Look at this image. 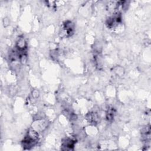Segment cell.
Returning <instances> with one entry per match:
<instances>
[{
  "label": "cell",
  "instance_id": "cell-1",
  "mask_svg": "<svg viewBox=\"0 0 151 151\" xmlns=\"http://www.w3.org/2000/svg\"><path fill=\"white\" fill-rule=\"evenodd\" d=\"M38 140V133L33 128L28 130L22 141V146L24 149H30L34 146Z\"/></svg>",
  "mask_w": 151,
  "mask_h": 151
},
{
  "label": "cell",
  "instance_id": "cell-2",
  "mask_svg": "<svg viewBox=\"0 0 151 151\" xmlns=\"http://www.w3.org/2000/svg\"><path fill=\"white\" fill-rule=\"evenodd\" d=\"M63 31L66 37L71 36L74 31V24L71 21H67L63 24Z\"/></svg>",
  "mask_w": 151,
  "mask_h": 151
},
{
  "label": "cell",
  "instance_id": "cell-3",
  "mask_svg": "<svg viewBox=\"0 0 151 151\" xmlns=\"http://www.w3.org/2000/svg\"><path fill=\"white\" fill-rule=\"evenodd\" d=\"M16 48H17V52L18 54L25 52H26V49L27 47V41L25 40V38L23 37H20L16 42Z\"/></svg>",
  "mask_w": 151,
  "mask_h": 151
},
{
  "label": "cell",
  "instance_id": "cell-4",
  "mask_svg": "<svg viewBox=\"0 0 151 151\" xmlns=\"http://www.w3.org/2000/svg\"><path fill=\"white\" fill-rule=\"evenodd\" d=\"M76 140L67 137L63 140L62 142V148L61 149L63 150H73L74 145L76 144Z\"/></svg>",
  "mask_w": 151,
  "mask_h": 151
},
{
  "label": "cell",
  "instance_id": "cell-5",
  "mask_svg": "<svg viewBox=\"0 0 151 151\" xmlns=\"http://www.w3.org/2000/svg\"><path fill=\"white\" fill-rule=\"evenodd\" d=\"M86 120L90 123L96 124L99 122V116L97 113L95 112H90L86 116Z\"/></svg>",
  "mask_w": 151,
  "mask_h": 151
},
{
  "label": "cell",
  "instance_id": "cell-6",
  "mask_svg": "<svg viewBox=\"0 0 151 151\" xmlns=\"http://www.w3.org/2000/svg\"><path fill=\"white\" fill-rule=\"evenodd\" d=\"M115 114V110L114 109L113 107H110L108 109L107 112H106V119L108 122H111L113 120L114 116Z\"/></svg>",
  "mask_w": 151,
  "mask_h": 151
},
{
  "label": "cell",
  "instance_id": "cell-7",
  "mask_svg": "<svg viewBox=\"0 0 151 151\" xmlns=\"http://www.w3.org/2000/svg\"><path fill=\"white\" fill-rule=\"evenodd\" d=\"M3 24L4 27H7L9 24V20L7 18H4L3 19Z\"/></svg>",
  "mask_w": 151,
  "mask_h": 151
},
{
  "label": "cell",
  "instance_id": "cell-8",
  "mask_svg": "<svg viewBox=\"0 0 151 151\" xmlns=\"http://www.w3.org/2000/svg\"><path fill=\"white\" fill-rule=\"evenodd\" d=\"M39 91L37 90H34L33 91H32V97L34 98H38V96H39Z\"/></svg>",
  "mask_w": 151,
  "mask_h": 151
}]
</instances>
